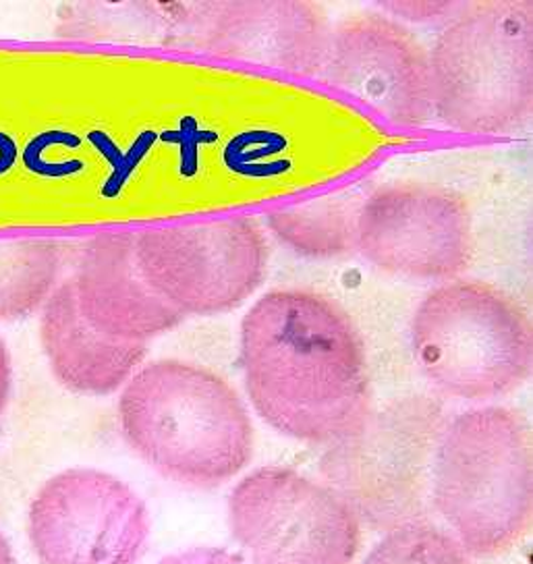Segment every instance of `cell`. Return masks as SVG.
Segmentation results:
<instances>
[{
	"label": "cell",
	"instance_id": "cell-1",
	"mask_svg": "<svg viewBox=\"0 0 533 564\" xmlns=\"http://www.w3.org/2000/svg\"><path fill=\"white\" fill-rule=\"evenodd\" d=\"M249 403L286 438L330 444L370 409V366L356 322L307 289H274L239 330Z\"/></svg>",
	"mask_w": 533,
	"mask_h": 564
},
{
	"label": "cell",
	"instance_id": "cell-2",
	"mask_svg": "<svg viewBox=\"0 0 533 564\" xmlns=\"http://www.w3.org/2000/svg\"><path fill=\"white\" fill-rule=\"evenodd\" d=\"M119 425L154 471L194 488L227 484L253 457V423L237 390L181 359L150 361L129 378Z\"/></svg>",
	"mask_w": 533,
	"mask_h": 564
},
{
	"label": "cell",
	"instance_id": "cell-3",
	"mask_svg": "<svg viewBox=\"0 0 533 564\" xmlns=\"http://www.w3.org/2000/svg\"><path fill=\"white\" fill-rule=\"evenodd\" d=\"M432 511L469 556L509 552L532 528V427L516 409H467L446 420L432 467Z\"/></svg>",
	"mask_w": 533,
	"mask_h": 564
},
{
	"label": "cell",
	"instance_id": "cell-4",
	"mask_svg": "<svg viewBox=\"0 0 533 564\" xmlns=\"http://www.w3.org/2000/svg\"><path fill=\"white\" fill-rule=\"evenodd\" d=\"M427 54L434 115L448 129L507 135L532 121V2H465Z\"/></svg>",
	"mask_w": 533,
	"mask_h": 564
},
{
	"label": "cell",
	"instance_id": "cell-5",
	"mask_svg": "<svg viewBox=\"0 0 533 564\" xmlns=\"http://www.w3.org/2000/svg\"><path fill=\"white\" fill-rule=\"evenodd\" d=\"M410 335L420 371L450 399L497 401L532 378V319L494 284L457 279L432 289Z\"/></svg>",
	"mask_w": 533,
	"mask_h": 564
},
{
	"label": "cell",
	"instance_id": "cell-6",
	"mask_svg": "<svg viewBox=\"0 0 533 564\" xmlns=\"http://www.w3.org/2000/svg\"><path fill=\"white\" fill-rule=\"evenodd\" d=\"M445 406L427 394L368 409L320 458L324 484L356 512L361 525L392 531L427 521L432 467L445 427Z\"/></svg>",
	"mask_w": 533,
	"mask_h": 564
},
{
	"label": "cell",
	"instance_id": "cell-7",
	"mask_svg": "<svg viewBox=\"0 0 533 564\" xmlns=\"http://www.w3.org/2000/svg\"><path fill=\"white\" fill-rule=\"evenodd\" d=\"M150 289L183 317L229 314L266 281V232L249 216L161 225L133 232Z\"/></svg>",
	"mask_w": 533,
	"mask_h": 564
},
{
	"label": "cell",
	"instance_id": "cell-8",
	"mask_svg": "<svg viewBox=\"0 0 533 564\" xmlns=\"http://www.w3.org/2000/svg\"><path fill=\"white\" fill-rule=\"evenodd\" d=\"M232 538L253 564H353L361 523L330 486L286 467H262L229 496Z\"/></svg>",
	"mask_w": 533,
	"mask_h": 564
},
{
	"label": "cell",
	"instance_id": "cell-9",
	"mask_svg": "<svg viewBox=\"0 0 533 564\" xmlns=\"http://www.w3.org/2000/svg\"><path fill=\"white\" fill-rule=\"evenodd\" d=\"M356 251L373 268L410 281H457L474 258L465 197L429 183H392L357 210Z\"/></svg>",
	"mask_w": 533,
	"mask_h": 564
},
{
	"label": "cell",
	"instance_id": "cell-10",
	"mask_svg": "<svg viewBox=\"0 0 533 564\" xmlns=\"http://www.w3.org/2000/svg\"><path fill=\"white\" fill-rule=\"evenodd\" d=\"M148 535L142 498L96 469L53 477L32 512V538L46 564H135Z\"/></svg>",
	"mask_w": 533,
	"mask_h": 564
},
{
	"label": "cell",
	"instance_id": "cell-11",
	"mask_svg": "<svg viewBox=\"0 0 533 564\" xmlns=\"http://www.w3.org/2000/svg\"><path fill=\"white\" fill-rule=\"evenodd\" d=\"M318 79L401 127H420L434 117L429 54L403 23L384 13L333 25Z\"/></svg>",
	"mask_w": 533,
	"mask_h": 564
},
{
	"label": "cell",
	"instance_id": "cell-12",
	"mask_svg": "<svg viewBox=\"0 0 533 564\" xmlns=\"http://www.w3.org/2000/svg\"><path fill=\"white\" fill-rule=\"evenodd\" d=\"M168 11L185 46L316 77L333 28L320 4L297 0L199 2Z\"/></svg>",
	"mask_w": 533,
	"mask_h": 564
},
{
	"label": "cell",
	"instance_id": "cell-13",
	"mask_svg": "<svg viewBox=\"0 0 533 564\" xmlns=\"http://www.w3.org/2000/svg\"><path fill=\"white\" fill-rule=\"evenodd\" d=\"M69 281L81 316L115 340L148 345L185 319L143 281L133 232L108 230L86 239L75 253Z\"/></svg>",
	"mask_w": 533,
	"mask_h": 564
},
{
	"label": "cell",
	"instance_id": "cell-14",
	"mask_svg": "<svg viewBox=\"0 0 533 564\" xmlns=\"http://www.w3.org/2000/svg\"><path fill=\"white\" fill-rule=\"evenodd\" d=\"M40 345L54 378L89 397H107L140 370L148 345L123 343L98 333L81 316L69 276L40 310Z\"/></svg>",
	"mask_w": 533,
	"mask_h": 564
},
{
	"label": "cell",
	"instance_id": "cell-15",
	"mask_svg": "<svg viewBox=\"0 0 533 564\" xmlns=\"http://www.w3.org/2000/svg\"><path fill=\"white\" fill-rule=\"evenodd\" d=\"M65 243L51 237L0 239V322L40 314L63 279Z\"/></svg>",
	"mask_w": 533,
	"mask_h": 564
},
{
	"label": "cell",
	"instance_id": "cell-16",
	"mask_svg": "<svg viewBox=\"0 0 533 564\" xmlns=\"http://www.w3.org/2000/svg\"><path fill=\"white\" fill-rule=\"evenodd\" d=\"M353 195H326L268 212L272 237L293 253L309 260H335L356 251L357 210Z\"/></svg>",
	"mask_w": 533,
	"mask_h": 564
},
{
	"label": "cell",
	"instance_id": "cell-17",
	"mask_svg": "<svg viewBox=\"0 0 533 564\" xmlns=\"http://www.w3.org/2000/svg\"><path fill=\"white\" fill-rule=\"evenodd\" d=\"M361 564H474L461 544L429 521L387 531Z\"/></svg>",
	"mask_w": 533,
	"mask_h": 564
},
{
	"label": "cell",
	"instance_id": "cell-18",
	"mask_svg": "<svg viewBox=\"0 0 533 564\" xmlns=\"http://www.w3.org/2000/svg\"><path fill=\"white\" fill-rule=\"evenodd\" d=\"M465 2H380L384 15L405 19L411 23H448L463 9Z\"/></svg>",
	"mask_w": 533,
	"mask_h": 564
},
{
	"label": "cell",
	"instance_id": "cell-19",
	"mask_svg": "<svg viewBox=\"0 0 533 564\" xmlns=\"http://www.w3.org/2000/svg\"><path fill=\"white\" fill-rule=\"evenodd\" d=\"M161 564H246L239 556H235L220 547H194L187 552H178Z\"/></svg>",
	"mask_w": 533,
	"mask_h": 564
},
{
	"label": "cell",
	"instance_id": "cell-20",
	"mask_svg": "<svg viewBox=\"0 0 533 564\" xmlns=\"http://www.w3.org/2000/svg\"><path fill=\"white\" fill-rule=\"evenodd\" d=\"M11 382H13V370H11V355L4 345V338L0 336V417L9 403L11 394Z\"/></svg>",
	"mask_w": 533,
	"mask_h": 564
},
{
	"label": "cell",
	"instance_id": "cell-21",
	"mask_svg": "<svg viewBox=\"0 0 533 564\" xmlns=\"http://www.w3.org/2000/svg\"><path fill=\"white\" fill-rule=\"evenodd\" d=\"M18 159V145L9 135L0 133V173H7Z\"/></svg>",
	"mask_w": 533,
	"mask_h": 564
}]
</instances>
